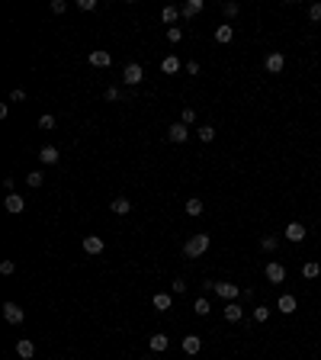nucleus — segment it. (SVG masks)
Here are the masks:
<instances>
[{"label":"nucleus","instance_id":"obj_13","mask_svg":"<svg viewBox=\"0 0 321 360\" xmlns=\"http://www.w3.org/2000/svg\"><path fill=\"white\" fill-rule=\"evenodd\" d=\"M231 39H235V29H231L228 23H225V26H215V42H222V45H228Z\"/></svg>","mask_w":321,"mask_h":360},{"label":"nucleus","instance_id":"obj_30","mask_svg":"<svg viewBox=\"0 0 321 360\" xmlns=\"http://www.w3.org/2000/svg\"><path fill=\"white\" fill-rule=\"evenodd\" d=\"M180 39H183V29H177V26H170V29H167V42H170V45H177Z\"/></svg>","mask_w":321,"mask_h":360},{"label":"nucleus","instance_id":"obj_34","mask_svg":"<svg viewBox=\"0 0 321 360\" xmlns=\"http://www.w3.org/2000/svg\"><path fill=\"white\" fill-rule=\"evenodd\" d=\"M260 248H263V251H276V238H273V235L260 238Z\"/></svg>","mask_w":321,"mask_h":360},{"label":"nucleus","instance_id":"obj_3","mask_svg":"<svg viewBox=\"0 0 321 360\" xmlns=\"http://www.w3.org/2000/svg\"><path fill=\"white\" fill-rule=\"evenodd\" d=\"M84 251L90 254V257H97V254L106 251V241H103L100 235H87V238H84Z\"/></svg>","mask_w":321,"mask_h":360},{"label":"nucleus","instance_id":"obj_10","mask_svg":"<svg viewBox=\"0 0 321 360\" xmlns=\"http://www.w3.org/2000/svg\"><path fill=\"white\" fill-rule=\"evenodd\" d=\"M58 158H61V151L55 145H42V151H39V161L42 164H58Z\"/></svg>","mask_w":321,"mask_h":360},{"label":"nucleus","instance_id":"obj_42","mask_svg":"<svg viewBox=\"0 0 321 360\" xmlns=\"http://www.w3.org/2000/svg\"><path fill=\"white\" fill-rule=\"evenodd\" d=\"M186 71H190V74H199V62H186Z\"/></svg>","mask_w":321,"mask_h":360},{"label":"nucleus","instance_id":"obj_41","mask_svg":"<svg viewBox=\"0 0 321 360\" xmlns=\"http://www.w3.org/2000/svg\"><path fill=\"white\" fill-rule=\"evenodd\" d=\"M13 187H16V180H13V177H7V180H3V190L13 193Z\"/></svg>","mask_w":321,"mask_h":360},{"label":"nucleus","instance_id":"obj_38","mask_svg":"<svg viewBox=\"0 0 321 360\" xmlns=\"http://www.w3.org/2000/svg\"><path fill=\"white\" fill-rule=\"evenodd\" d=\"M10 100H13V103H23V100H26V90H23V87H16V90L10 93Z\"/></svg>","mask_w":321,"mask_h":360},{"label":"nucleus","instance_id":"obj_17","mask_svg":"<svg viewBox=\"0 0 321 360\" xmlns=\"http://www.w3.org/2000/svg\"><path fill=\"white\" fill-rule=\"evenodd\" d=\"M160 71H164V74H177V71H180V58H177V55H167V58L160 62Z\"/></svg>","mask_w":321,"mask_h":360},{"label":"nucleus","instance_id":"obj_11","mask_svg":"<svg viewBox=\"0 0 321 360\" xmlns=\"http://www.w3.org/2000/svg\"><path fill=\"white\" fill-rule=\"evenodd\" d=\"M3 206H7V212L20 215V212L26 209V203H23V196H16V193H7V199H3Z\"/></svg>","mask_w":321,"mask_h":360},{"label":"nucleus","instance_id":"obj_16","mask_svg":"<svg viewBox=\"0 0 321 360\" xmlns=\"http://www.w3.org/2000/svg\"><path fill=\"white\" fill-rule=\"evenodd\" d=\"M286 238H289V241H302V238H305L302 222H289V225H286Z\"/></svg>","mask_w":321,"mask_h":360},{"label":"nucleus","instance_id":"obj_8","mask_svg":"<svg viewBox=\"0 0 321 360\" xmlns=\"http://www.w3.org/2000/svg\"><path fill=\"white\" fill-rule=\"evenodd\" d=\"M186 135H190V129H186L183 123H177V126H170V129H167V138L174 142V145H183Z\"/></svg>","mask_w":321,"mask_h":360},{"label":"nucleus","instance_id":"obj_19","mask_svg":"<svg viewBox=\"0 0 321 360\" xmlns=\"http://www.w3.org/2000/svg\"><path fill=\"white\" fill-rule=\"evenodd\" d=\"M109 209H113L116 215H125V212H129V209H132V203H129V199H125V196H116L113 203H109Z\"/></svg>","mask_w":321,"mask_h":360},{"label":"nucleus","instance_id":"obj_29","mask_svg":"<svg viewBox=\"0 0 321 360\" xmlns=\"http://www.w3.org/2000/svg\"><path fill=\"white\" fill-rule=\"evenodd\" d=\"M270 318V306H257L254 309V322H267Z\"/></svg>","mask_w":321,"mask_h":360},{"label":"nucleus","instance_id":"obj_15","mask_svg":"<svg viewBox=\"0 0 321 360\" xmlns=\"http://www.w3.org/2000/svg\"><path fill=\"white\" fill-rule=\"evenodd\" d=\"M167 344H170V338H167V335H151V341H148V347H151L154 354L167 351Z\"/></svg>","mask_w":321,"mask_h":360},{"label":"nucleus","instance_id":"obj_27","mask_svg":"<svg viewBox=\"0 0 321 360\" xmlns=\"http://www.w3.org/2000/svg\"><path fill=\"white\" fill-rule=\"evenodd\" d=\"M26 184H29V187H36V190H39V187L45 184V177H42V170H32V174L26 177Z\"/></svg>","mask_w":321,"mask_h":360},{"label":"nucleus","instance_id":"obj_39","mask_svg":"<svg viewBox=\"0 0 321 360\" xmlns=\"http://www.w3.org/2000/svg\"><path fill=\"white\" fill-rule=\"evenodd\" d=\"M64 10H68L64 0H52V13H64Z\"/></svg>","mask_w":321,"mask_h":360},{"label":"nucleus","instance_id":"obj_12","mask_svg":"<svg viewBox=\"0 0 321 360\" xmlns=\"http://www.w3.org/2000/svg\"><path fill=\"white\" fill-rule=\"evenodd\" d=\"M296 306H299L296 296H289V293H286V296H280V302H276V309H280L283 315H292V312H296Z\"/></svg>","mask_w":321,"mask_h":360},{"label":"nucleus","instance_id":"obj_9","mask_svg":"<svg viewBox=\"0 0 321 360\" xmlns=\"http://www.w3.org/2000/svg\"><path fill=\"white\" fill-rule=\"evenodd\" d=\"M87 62H90L93 68H109V64H113V55H109V52H90V55H87Z\"/></svg>","mask_w":321,"mask_h":360},{"label":"nucleus","instance_id":"obj_40","mask_svg":"<svg viewBox=\"0 0 321 360\" xmlns=\"http://www.w3.org/2000/svg\"><path fill=\"white\" fill-rule=\"evenodd\" d=\"M103 97H106V100H119V90H116V87H106V93H103Z\"/></svg>","mask_w":321,"mask_h":360},{"label":"nucleus","instance_id":"obj_24","mask_svg":"<svg viewBox=\"0 0 321 360\" xmlns=\"http://www.w3.org/2000/svg\"><path fill=\"white\" fill-rule=\"evenodd\" d=\"M193 312H196V315H209V312H212V306H209V299H202V296H199L196 302H193Z\"/></svg>","mask_w":321,"mask_h":360},{"label":"nucleus","instance_id":"obj_5","mask_svg":"<svg viewBox=\"0 0 321 360\" xmlns=\"http://www.w3.org/2000/svg\"><path fill=\"white\" fill-rule=\"evenodd\" d=\"M263 274H267L270 283H283V280H286V267H283V264H276V261H270L267 267H263Z\"/></svg>","mask_w":321,"mask_h":360},{"label":"nucleus","instance_id":"obj_25","mask_svg":"<svg viewBox=\"0 0 321 360\" xmlns=\"http://www.w3.org/2000/svg\"><path fill=\"white\" fill-rule=\"evenodd\" d=\"M202 209H206V206H202V203H199L196 196L186 199V215H202Z\"/></svg>","mask_w":321,"mask_h":360},{"label":"nucleus","instance_id":"obj_35","mask_svg":"<svg viewBox=\"0 0 321 360\" xmlns=\"http://www.w3.org/2000/svg\"><path fill=\"white\" fill-rule=\"evenodd\" d=\"M308 20H312V23L321 20V3H312V7H308Z\"/></svg>","mask_w":321,"mask_h":360},{"label":"nucleus","instance_id":"obj_2","mask_svg":"<svg viewBox=\"0 0 321 360\" xmlns=\"http://www.w3.org/2000/svg\"><path fill=\"white\" fill-rule=\"evenodd\" d=\"M141 77H145V71H141V64H125V71H122V81L129 87H135V84H141Z\"/></svg>","mask_w":321,"mask_h":360},{"label":"nucleus","instance_id":"obj_23","mask_svg":"<svg viewBox=\"0 0 321 360\" xmlns=\"http://www.w3.org/2000/svg\"><path fill=\"white\" fill-rule=\"evenodd\" d=\"M160 20H164V23H177V20H180V10H177V7H164V10H160Z\"/></svg>","mask_w":321,"mask_h":360},{"label":"nucleus","instance_id":"obj_7","mask_svg":"<svg viewBox=\"0 0 321 360\" xmlns=\"http://www.w3.org/2000/svg\"><path fill=\"white\" fill-rule=\"evenodd\" d=\"M215 293H219V299H225V302H235V299L241 296V290H238L235 283H215Z\"/></svg>","mask_w":321,"mask_h":360},{"label":"nucleus","instance_id":"obj_22","mask_svg":"<svg viewBox=\"0 0 321 360\" xmlns=\"http://www.w3.org/2000/svg\"><path fill=\"white\" fill-rule=\"evenodd\" d=\"M199 10H202V0H190V3L180 10V16H186V20H190V16H196Z\"/></svg>","mask_w":321,"mask_h":360},{"label":"nucleus","instance_id":"obj_4","mask_svg":"<svg viewBox=\"0 0 321 360\" xmlns=\"http://www.w3.org/2000/svg\"><path fill=\"white\" fill-rule=\"evenodd\" d=\"M3 318H7L10 325H20V322L26 318V312L16 306V302H3Z\"/></svg>","mask_w":321,"mask_h":360},{"label":"nucleus","instance_id":"obj_28","mask_svg":"<svg viewBox=\"0 0 321 360\" xmlns=\"http://www.w3.org/2000/svg\"><path fill=\"white\" fill-rule=\"evenodd\" d=\"M212 138H215V129H212V126H199V142H206V145H209Z\"/></svg>","mask_w":321,"mask_h":360},{"label":"nucleus","instance_id":"obj_31","mask_svg":"<svg viewBox=\"0 0 321 360\" xmlns=\"http://www.w3.org/2000/svg\"><path fill=\"white\" fill-rule=\"evenodd\" d=\"M238 10H241V7H238L235 0H228V3H222V13L228 16V20H231V16H238Z\"/></svg>","mask_w":321,"mask_h":360},{"label":"nucleus","instance_id":"obj_18","mask_svg":"<svg viewBox=\"0 0 321 360\" xmlns=\"http://www.w3.org/2000/svg\"><path fill=\"white\" fill-rule=\"evenodd\" d=\"M199 347H202L199 335H186L183 338V354H199Z\"/></svg>","mask_w":321,"mask_h":360},{"label":"nucleus","instance_id":"obj_37","mask_svg":"<svg viewBox=\"0 0 321 360\" xmlns=\"http://www.w3.org/2000/svg\"><path fill=\"white\" fill-rule=\"evenodd\" d=\"M13 270H16V264H13V261H0V274H3V276H10Z\"/></svg>","mask_w":321,"mask_h":360},{"label":"nucleus","instance_id":"obj_26","mask_svg":"<svg viewBox=\"0 0 321 360\" xmlns=\"http://www.w3.org/2000/svg\"><path fill=\"white\" fill-rule=\"evenodd\" d=\"M318 274H321V267H318V264H315V261H308L305 267H302V276H305V280H315V276H318Z\"/></svg>","mask_w":321,"mask_h":360},{"label":"nucleus","instance_id":"obj_20","mask_svg":"<svg viewBox=\"0 0 321 360\" xmlns=\"http://www.w3.org/2000/svg\"><path fill=\"white\" fill-rule=\"evenodd\" d=\"M16 354H20V357H23V360H29L32 354H36V344H32V341H26V338H23V341H16Z\"/></svg>","mask_w":321,"mask_h":360},{"label":"nucleus","instance_id":"obj_14","mask_svg":"<svg viewBox=\"0 0 321 360\" xmlns=\"http://www.w3.org/2000/svg\"><path fill=\"white\" fill-rule=\"evenodd\" d=\"M225 318H228V322H241V318H244V309L238 306V299L225 306Z\"/></svg>","mask_w":321,"mask_h":360},{"label":"nucleus","instance_id":"obj_21","mask_svg":"<svg viewBox=\"0 0 321 360\" xmlns=\"http://www.w3.org/2000/svg\"><path fill=\"white\" fill-rule=\"evenodd\" d=\"M170 302H174V299H170L167 293H158V296L151 299V306L158 309V312H167V309H170Z\"/></svg>","mask_w":321,"mask_h":360},{"label":"nucleus","instance_id":"obj_32","mask_svg":"<svg viewBox=\"0 0 321 360\" xmlns=\"http://www.w3.org/2000/svg\"><path fill=\"white\" fill-rule=\"evenodd\" d=\"M39 129H55V116H52V113L39 116Z\"/></svg>","mask_w":321,"mask_h":360},{"label":"nucleus","instance_id":"obj_33","mask_svg":"<svg viewBox=\"0 0 321 360\" xmlns=\"http://www.w3.org/2000/svg\"><path fill=\"white\" fill-rule=\"evenodd\" d=\"M180 123H183V126H193V123H196V113H193V109L186 106L183 113H180Z\"/></svg>","mask_w":321,"mask_h":360},{"label":"nucleus","instance_id":"obj_36","mask_svg":"<svg viewBox=\"0 0 321 360\" xmlns=\"http://www.w3.org/2000/svg\"><path fill=\"white\" fill-rule=\"evenodd\" d=\"M77 7L84 10V13H93V10H97V0H77Z\"/></svg>","mask_w":321,"mask_h":360},{"label":"nucleus","instance_id":"obj_6","mask_svg":"<svg viewBox=\"0 0 321 360\" xmlns=\"http://www.w3.org/2000/svg\"><path fill=\"white\" fill-rule=\"evenodd\" d=\"M263 68H267L270 74H280V71L286 68V58H283V52H270V55H267V62H263Z\"/></svg>","mask_w":321,"mask_h":360},{"label":"nucleus","instance_id":"obj_1","mask_svg":"<svg viewBox=\"0 0 321 360\" xmlns=\"http://www.w3.org/2000/svg\"><path fill=\"white\" fill-rule=\"evenodd\" d=\"M209 251V235H193L190 241L183 245V254L186 257H199V254Z\"/></svg>","mask_w":321,"mask_h":360}]
</instances>
